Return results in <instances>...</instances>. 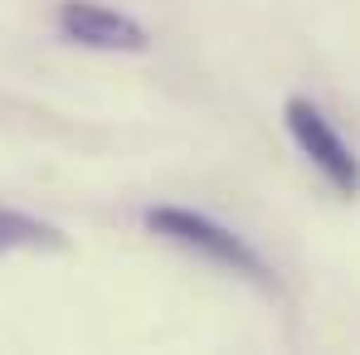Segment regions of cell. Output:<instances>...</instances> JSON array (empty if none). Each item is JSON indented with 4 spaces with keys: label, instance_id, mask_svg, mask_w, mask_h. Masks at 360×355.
Wrapping results in <instances>:
<instances>
[{
    "label": "cell",
    "instance_id": "2",
    "mask_svg": "<svg viewBox=\"0 0 360 355\" xmlns=\"http://www.w3.org/2000/svg\"><path fill=\"white\" fill-rule=\"evenodd\" d=\"M283 122H288L297 151L326 176V185H331L336 195H346V200L360 195V156L351 151V141L331 127V117H326L311 98H288V103H283Z\"/></svg>",
    "mask_w": 360,
    "mask_h": 355
},
{
    "label": "cell",
    "instance_id": "4",
    "mask_svg": "<svg viewBox=\"0 0 360 355\" xmlns=\"http://www.w3.org/2000/svg\"><path fill=\"white\" fill-rule=\"evenodd\" d=\"M15 248H63V234L25 209L0 205V253H15Z\"/></svg>",
    "mask_w": 360,
    "mask_h": 355
},
{
    "label": "cell",
    "instance_id": "1",
    "mask_svg": "<svg viewBox=\"0 0 360 355\" xmlns=\"http://www.w3.org/2000/svg\"><path fill=\"white\" fill-rule=\"evenodd\" d=\"M146 229L171 238V243H180V248H190V253H200V258H210V263H219V268H229V273H239L248 283H258V288L273 283V273H268V263L258 258V248L243 243L234 229H224L219 219L200 214V209L156 205V209H146Z\"/></svg>",
    "mask_w": 360,
    "mask_h": 355
},
{
    "label": "cell",
    "instance_id": "3",
    "mask_svg": "<svg viewBox=\"0 0 360 355\" xmlns=\"http://www.w3.org/2000/svg\"><path fill=\"white\" fill-rule=\"evenodd\" d=\"M59 34L68 44H83V49H103V54H141L151 39L146 30L108 5H93V0H63L59 5Z\"/></svg>",
    "mask_w": 360,
    "mask_h": 355
}]
</instances>
